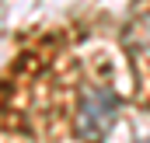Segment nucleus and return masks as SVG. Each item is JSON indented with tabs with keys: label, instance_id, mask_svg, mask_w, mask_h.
Wrapping results in <instances>:
<instances>
[{
	"label": "nucleus",
	"instance_id": "1",
	"mask_svg": "<svg viewBox=\"0 0 150 143\" xmlns=\"http://www.w3.org/2000/svg\"><path fill=\"white\" fill-rule=\"evenodd\" d=\"M115 115H119V98L105 87H91V91H84V98L77 105V129L87 140H98L112 129Z\"/></svg>",
	"mask_w": 150,
	"mask_h": 143
}]
</instances>
